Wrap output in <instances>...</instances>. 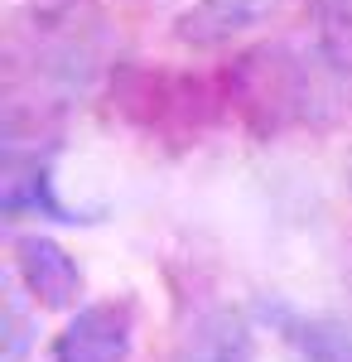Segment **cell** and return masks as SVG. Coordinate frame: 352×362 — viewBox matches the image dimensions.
<instances>
[{
  "mask_svg": "<svg viewBox=\"0 0 352 362\" xmlns=\"http://www.w3.org/2000/svg\"><path fill=\"white\" fill-rule=\"evenodd\" d=\"M304 83H309V107L319 97V83L352 87V0H314L309 5V54Z\"/></svg>",
  "mask_w": 352,
  "mask_h": 362,
  "instance_id": "cell-1",
  "label": "cell"
},
{
  "mask_svg": "<svg viewBox=\"0 0 352 362\" xmlns=\"http://www.w3.org/2000/svg\"><path fill=\"white\" fill-rule=\"evenodd\" d=\"M131 338H136L131 305L102 300V305L78 309L63 324V334L54 338V362H126Z\"/></svg>",
  "mask_w": 352,
  "mask_h": 362,
  "instance_id": "cell-2",
  "label": "cell"
},
{
  "mask_svg": "<svg viewBox=\"0 0 352 362\" xmlns=\"http://www.w3.org/2000/svg\"><path fill=\"white\" fill-rule=\"evenodd\" d=\"M15 266H20V280L34 295V305L44 309H68L82 295V271L68 251L49 242V237H20L15 242Z\"/></svg>",
  "mask_w": 352,
  "mask_h": 362,
  "instance_id": "cell-3",
  "label": "cell"
},
{
  "mask_svg": "<svg viewBox=\"0 0 352 362\" xmlns=\"http://www.w3.org/2000/svg\"><path fill=\"white\" fill-rule=\"evenodd\" d=\"M275 10H280V0H193L174 20V34L193 49H217L246 29L266 25Z\"/></svg>",
  "mask_w": 352,
  "mask_h": 362,
  "instance_id": "cell-4",
  "label": "cell"
},
{
  "mask_svg": "<svg viewBox=\"0 0 352 362\" xmlns=\"http://www.w3.org/2000/svg\"><path fill=\"white\" fill-rule=\"evenodd\" d=\"M179 362H256V338L251 324L232 309H217L208 319L193 324V334L184 338Z\"/></svg>",
  "mask_w": 352,
  "mask_h": 362,
  "instance_id": "cell-5",
  "label": "cell"
},
{
  "mask_svg": "<svg viewBox=\"0 0 352 362\" xmlns=\"http://www.w3.org/2000/svg\"><path fill=\"white\" fill-rule=\"evenodd\" d=\"M290 338L299 343L304 362H352V329H343V324H324V319L295 324Z\"/></svg>",
  "mask_w": 352,
  "mask_h": 362,
  "instance_id": "cell-6",
  "label": "cell"
}]
</instances>
